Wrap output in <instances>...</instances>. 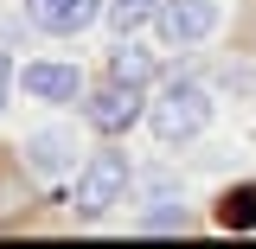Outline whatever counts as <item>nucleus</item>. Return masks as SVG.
<instances>
[{"label": "nucleus", "mask_w": 256, "mask_h": 249, "mask_svg": "<svg viewBox=\"0 0 256 249\" xmlns=\"http://www.w3.org/2000/svg\"><path fill=\"white\" fill-rule=\"evenodd\" d=\"M20 83H26L32 102H77L84 96V70L77 64H26Z\"/></svg>", "instance_id": "nucleus-7"}, {"label": "nucleus", "mask_w": 256, "mask_h": 249, "mask_svg": "<svg viewBox=\"0 0 256 249\" xmlns=\"http://www.w3.org/2000/svg\"><path fill=\"white\" fill-rule=\"evenodd\" d=\"M13 83H20V70H13V58L0 51V109H6V96H13Z\"/></svg>", "instance_id": "nucleus-10"}, {"label": "nucleus", "mask_w": 256, "mask_h": 249, "mask_svg": "<svg viewBox=\"0 0 256 249\" xmlns=\"http://www.w3.org/2000/svg\"><path fill=\"white\" fill-rule=\"evenodd\" d=\"M102 6L109 0H26V19L38 32H58V38H77L84 26L102 19Z\"/></svg>", "instance_id": "nucleus-6"}, {"label": "nucleus", "mask_w": 256, "mask_h": 249, "mask_svg": "<svg viewBox=\"0 0 256 249\" xmlns=\"http://www.w3.org/2000/svg\"><path fill=\"white\" fill-rule=\"evenodd\" d=\"M20 154H26V166L38 173V179H64V173H77V166H84V160H77V154H84V147H77V128H64V122L32 128Z\"/></svg>", "instance_id": "nucleus-5"}, {"label": "nucleus", "mask_w": 256, "mask_h": 249, "mask_svg": "<svg viewBox=\"0 0 256 249\" xmlns=\"http://www.w3.org/2000/svg\"><path fill=\"white\" fill-rule=\"evenodd\" d=\"M148 115V96H141V83H122V77H109L102 90H90V102H84V122L96 128V134H128V128Z\"/></svg>", "instance_id": "nucleus-3"}, {"label": "nucleus", "mask_w": 256, "mask_h": 249, "mask_svg": "<svg viewBox=\"0 0 256 249\" xmlns=\"http://www.w3.org/2000/svg\"><path fill=\"white\" fill-rule=\"evenodd\" d=\"M218 224L224 230H256V186H230L218 198Z\"/></svg>", "instance_id": "nucleus-8"}, {"label": "nucleus", "mask_w": 256, "mask_h": 249, "mask_svg": "<svg viewBox=\"0 0 256 249\" xmlns=\"http://www.w3.org/2000/svg\"><path fill=\"white\" fill-rule=\"evenodd\" d=\"M148 128H154L166 147H173V141H192V134H205V128H212V96H205V83H192V77L160 83V96L148 102Z\"/></svg>", "instance_id": "nucleus-1"}, {"label": "nucleus", "mask_w": 256, "mask_h": 249, "mask_svg": "<svg viewBox=\"0 0 256 249\" xmlns=\"http://www.w3.org/2000/svg\"><path fill=\"white\" fill-rule=\"evenodd\" d=\"M128 186H134V173H128V154L102 147V154H90L84 166H77L70 211H77V218H102L109 205H122V192H128Z\"/></svg>", "instance_id": "nucleus-2"}, {"label": "nucleus", "mask_w": 256, "mask_h": 249, "mask_svg": "<svg viewBox=\"0 0 256 249\" xmlns=\"http://www.w3.org/2000/svg\"><path fill=\"white\" fill-rule=\"evenodd\" d=\"M109 77H122V83H148V77H154V51H141V45H116V51H109Z\"/></svg>", "instance_id": "nucleus-9"}, {"label": "nucleus", "mask_w": 256, "mask_h": 249, "mask_svg": "<svg viewBox=\"0 0 256 249\" xmlns=\"http://www.w3.org/2000/svg\"><path fill=\"white\" fill-rule=\"evenodd\" d=\"M134 6H160V0H134Z\"/></svg>", "instance_id": "nucleus-11"}, {"label": "nucleus", "mask_w": 256, "mask_h": 249, "mask_svg": "<svg viewBox=\"0 0 256 249\" xmlns=\"http://www.w3.org/2000/svg\"><path fill=\"white\" fill-rule=\"evenodd\" d=\"M154 32L160 45H205L212 32H218V0H160L154 6Z\"/></svg>", "instance_id": "nucleus-4"}]
</instances>
